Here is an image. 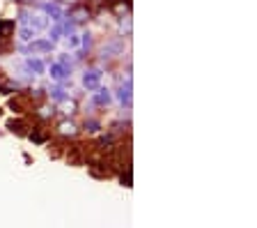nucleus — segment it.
<instances>
[{
	"instance_id": "f257e3e1",
	"label": "nucleus",
	"mask_w": 257,
	"mask_h": 228,
	"mask_svg": "<svg viewBox=\"0 0 257 228\" xmlns=\"http://www.w3.org/2000/svg\"><path fill=\"white\" fill-rule=\"evenodd\" d=\"M14 69L3 71L12 93L48 102L39 115L53 131L87 134L110 150L117 127H128V5L115 0H23L14 21Z\"/></svg>"
}]
</instances>
